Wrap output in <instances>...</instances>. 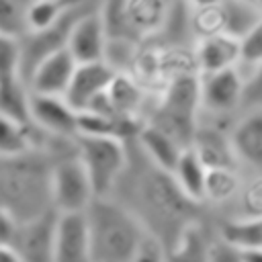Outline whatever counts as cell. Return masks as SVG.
<instances>
[{
	"label": "cell",
	"instance_id": "cell-21",
	"mask_svg": "<svg viewBox=\"0 0 262 262\" xmlns=\"http://www.w3.org/2000/svg\"><path fill=\"white\" fill-rule=\"evenodd\" d=\"M37 131L33 123H23L0 113V156L12 158L37 149Z\"/></svg>",
	"mask_w": 262,
	"mask_h": 262
},
{
	"label": "cell",
	"instance_id": "cell-14",
	"mask_svg": "<svg viewBox=\"0 0 262 262\" xmlns=\"http://www.w3.org/2000/svg\"><path fill=\"white\" fill-rule=\"evenodd\" d=\"M55 262H94L90 227L84 211L59 213L55 227Z\"/></svg>",
	"mask_w": 262,
	"mask_h": 262
},
{
	"label": "cell",
	"instance_id": "cell-33",
	"mask_svg": "<svg viewBox=\"0 0 262 262\" xmlns=\"http://www.w3.org/2000/svg\"><path fill=\"white\" fill-rule=\"evenodd\" d=\"M246 260H248V262H262V250L246 252Z\"/></svg>",
	"mask_w": 262,
	"mask_h": 262
},
{
	"label": "cell",
	"instance_id": "cell-34",
	"mask_svg": "<svg viewBox=\"0 0 262 262\" xmlns=\"http://www.w3.org/2000/svg\"><path fill=\"white\" fill-rule=\"evenodd\" d=\"M188 6H203V4H213V2H219V0H184Z\"/></svg>",
	"mask_w": 262,
	"mask_h": 262
},
{
	"label": "cell",
	"instance_id": "cell-8",
	"mask_svg": "<svg viewBox=\"0 0 262 262\" xmlns=\"http://www.w3.org/2000/svg\"><path fill=\"white\" fill-rule=\"evenodd\" d=\"M59 211L49 207L47 211L18 221L12 248L20 262H55V227Z\"/></svg>",
	"mask_w": 262,
	"mask_h": 262
},
{
	"label": "cell",
	"instance_id": "cell-32",
	"mask_svg": "<svg viewBox=\"0 0 262 262\" xmlns=\"http://www.w3.org/2000/svg\"><path fill=\"white\" fill-rule=\"evenodd\" d=\"M0 262H20L12 246H0Z\"/></svg>",
	"mask_w": 262,
	"mask_h": 262
},
{
	"label": "cell",
	"instance_id": "cell-24",
	"mask_svg": "<svg viewBox=\"0 0 262 262\" xmlns=\"http://www.w3.org/2000/svg\"><path fill=\"white\" fill-rule=\"evenodd\" d=\"M25 80L23 74V43L16 35L0 33V84Z\"/></svg>",
	"mask_w": 262,
	"mask_h": 262
},
{
	"label": "cell",
	"instance_id": "cell-28",
	"mask_svg": "<svg viewBox=\"0 0 262 262\" xmlns=\"http://www.w3.org/2000/svg\"><path fill=\"white\" fill-rule=\"evenodd\" d=\"M25 10L18 4V0H0V33H10V35H18V31L25 25Z\"/></svg>",
	"mask_w": 262,
	"mask_h": 262
},
{
	"label": "cell",
	"instance_id": "cell-18",
	"mask_svg": "<svg viewBox=\"0 0 262 262\" xmlns=\"http://www.w3.org/2000/svg\"><path fill=\"white\" fill-rule=\"evenodd\" d=\"M139 149L160 168L172 172L180 154L184 151V145L180 141H176L170 133H166L164 129H160L158 125L145 121V125L141 127V131L135 137Z\"/></svg>",
	"mask_w": 262,
	"mask_h": 262
},
{
	"label": "cell",
	"instance_id": "cell-2",
	"mask_svg": "<svg viewBox=\"0 0 262 262\" xmlns=\"http://www.w3.org/2000/svg\"><path fill=\"white\" fill-rule=\"evenodd\" d=\"M84 213L94 262H129L147 233L143 221L115 196H96Z\"/></svg>",
	"mask_w": 262,
	"mask_h": 262
},
{
	"label": "cell",
	"instance_id": "cell-5",
	"mask_svg": "<svg viewBox=\"0 0 262 262\" xmlns=\"http://www.w3.org/2000/svg\"><path fill=\"white\" fill-rule=\"evenodd\" d=\"M76 149L92 180L96 196H111L131 160L125 139L113 135L78 133Z\"/></svg>",
	"mask_w": 262,
	"mask_h": 262
},
{
	"label": "cell",
	"instance_id": "cell-4",
	"mask_svg": "<svg viewBox=\"0 0 262 262\" xmlns=\"http://www.w3.org/2000/svg\"><path fill=\"white\" fill-rule=\"evenodd\" d=\"M201 119V74H182L166 84L149 123L170 133L184 147L192 143Z\"/></svg>",
	"mask_w": 262,
	"mask_h": 262
},
{
	"label": "cell",
	"instance_id": "cell-15",
	"mask_svg": "<svg viewBox=\"0 0 262 262\" xmlns=\"http://www.w3.org/2000/svg\"><path fill=\"white\" fill-rule=\"evenodd\" d=\"M229 135L239 168L246 174L262 172V108L237 115Z\"/></svg>",
	"mask_w": 262,
	"mask_h": 262
},
{
	"label": "cell",
	"instance_id": "cell-20",
	"mask_svg": "<svg viewBox=\"0 0 262 262\" xmlns=\"http://www.w3.org/2000/svg\"><path fill=\"white\" fill-rule=\"evenodd\" d=\"M207 164L201 160V156L194 151V147H184V151L180 154L172 176L178 182V186L182 188V192L186 196H190L192 201L205 205V182H207Z\"/></svg>",
	"mask_w": 262,
	"mask_h": 262
},
{
	"label": "cell",
	"instance_id": "cell-6",
	"mask_svg": "<svg viewBox=\"0 0 262 262\" xmlns=\"http://www.w3.org/2000/svg\"><path fill=\"white\" fill-rule=\"evenodd\" d=\"M49 190H51V205L59 213L86 211L88 205L96 199L92 180L82 160L78 158V149L72 156L53 162Z\"/></svg>",
	"mask_w": 262,
	"mask_h": 262
},
{
	"label": "cell",
	"instance_id": "cell-13",
	"mask_svg": "<svg viewBox=\"0 0 262 262\" xmlns=\"http://www.w3.org/2000/svg\"><path fill=\"white\" fill-rule=\"evenodd\" d=\"M231 125L205 119V117L199 119V127L194 131L190 147H194V151L201 156L207 168H219V166L239 168V162L231 143V135H229Z\"/></svg>",
	"mask_w": 262,
	"mask_h": 262
},
{
	"label": "cell",
	"instance_id": "cell-12",
	"mask_svg": "<svg viewBox=\"0 0 262 262\" xmlns=\"http://www.w3.org/2000/svg\"><path fill=\"white\" fill-rule=\"evenodd\" d=\"M115 74H117V68L108 59L78 63V68L74 72V78H72L66 94H63V98L78 113H84L100 96H104V92L108 90Z\"/></svg>",
	"mask_w": 262,
	"mask_h": 262
},
{
	"label": "cell",
	"instance_id": "cell-25",
	"mask_svg": "<svg viewBox=\"0 0 262 262\" xmlns=\"http://www.w3.org/2000/svg\"><path fill=\"white\" fill-rule=\"evenodd\" d=\"M237 215L233 217H254L262 215V172H250L246 174L242 192L235 201Z\"/></svg>",
	"mask_w": 262,
	"mask_h": 262
},
{
	"label": "cell",
	"instance_id": "cell-29",
	"mask_svg": "<svg viewBox=\"0 0 262 262\" xmlns=\"http://www.w3.org/2000/svg\"><path fill=\"white\" fill-rule=\"evenodd\" d=\"M129 262H168V248L158 235L147 231Z\"/></svg>",
	"mask_w": 262,
	"mask_h": 262
},
{
	"label": "cell",
	"instance_id": "cell-17",
	"mask_svg": "<svg viewBox=\"0 0 262 262\" xmlns=\"http://www.w3.org/2000/svg\"><path fill=\"white\" fill-rule=\"evenodd\" d=\"M215 235L217 229L211 233L201 219L192 221L168 246V262H209Z\"/></svg>",
	"mask_w": 262,
	"mask_h": 262
},
{
	"label": "cell",
	"instance_id": "cell-27",
	"mask_svg": "<svg viewBox=\"0 0 262 262\" xmlns=\"http://www.w3.org/2000/svg\"><path fill=\"white\" fill-rule=\"evenodd\" d=\"M260 61H262V16L242 37V63L239 66H254Z\"/></svg>",
	"mask_w": 262,
	"mask_h": 262
},
{
	"label": "cell",
	"instance_id": "cell-30",
	"mask_svg": "<svg viewBox=\"0 0 262 262\" xmlns=\"http://www.w3.org/2000/svg\"><path fill=\"white\" fill-rule=\"evenodd\" d=\"M209 262H248V260H246V252L244 250H239L237 246L229 244L227 239H223L217 233L213 244H211Z\"/></svg>",
	"mask_w": 262,
	"mask_h": 262
},
{
	"label": "cell",
	"instance_id": "cell-36",
	"mask_svg": "<svg viewBox=\"0 0 262 262\" xmlns=\"http://www.w3.org/2000/svg\"><path fill=\"white\" fill-rule=\"evenodd\" d=\"M252 2H256V0H252Z\"/></svg>",
	"mask_w": 262,
	"mask_h": 262
},
{
	"label": "cell",
	"instance_id": "cell-19",
	"mask_svg": "<svg viewBox=\"0 0 262 262\" xmlns=\"http://www.w3.org/2000/svg\"><path fill=\"white\" fill-rule=\"evenodd\" d=\"M246 180V172L242 168H209L205 182V205L211 207H231L235 205L242 186Z\"/></svg>",
	"mask_w": 262,
	"mask_h": 262
},
{
	"label": "cell",
	"instance_id": "cell-3",
	"mask_svg": "<svg viewBox=\"0 0 262 262\" xmlns=\"http://www.w3.org/2000/svg\"><path fill=\"white\" fill-rule=\"evenodd\" d=\"M51 166H45L37 149L12 158L0 156V207L18 221L53 207L49 190Z\"/></svg>",
	"mask_w": 262,
	"mask_h": 262
},
{
	"label": "cell",
	"instance_id": "cell-10",
	"mask_svg": "<svg viewBox=\"0 0 262 262\" xmlns=\"http://www.w3.org/2000/svg\"><path fill=\"white\" fill-rule=\"evenodd\" d=\"M31 121L49 137L74 139L80 133V113L63 96L31 92Z\"/></svg>",
	"mask_w": 262,
	"mask_h": 262
},
{
	"label": "cell",
	"instance_id": "cell-7",
	"mask_svg": "<svg viewBox=\"0 0 262 262\" xmlns=\"http://www.w3.org/2000/svg\"><path fill=\"white\" fill-rule=\"evenodd\" d=\"M242 90L244 74L239 66L201 74V117L231 125L239 115Z\"/></svg>",
	"mask_w": 262,
	"mask_h": 262
},
{
	"label": "cell",
	"instance_id": "cell-26",
	"mask_svg": "<svg viewBox=\"0 0 262 262\" xmlns=\"http://www.w3.org/2000/svg\"><path fill=\"white\" fill-rule=\"evenodd\" d=\"M244 74V90H242V106L239 115L248 111L262 108V61L254 66H239Z\"/></svg>",
	"mask_w": 262,
	"mask_h": 262
},
{
	"label": "cell",
	"instance_id": "cell-35",
	"mask_svg": "<svg viewBox=\"0 0 262 262\" xmlns=\"http://www.w3.org/2000/svg\"><path fill=\"white\" fill-rule=\"evenodd\" d=\"M256 4H258V8H260V16H262V0H256Z\"/></svg>",
	"mask_w": 262,
	"mask_h": 262
},
{
	"label": "cell",
	"instance_id": "cell-11",
	"mask_svg": "<svg viewBox=\"0 0 262 262\" xmlns=\"http://www.w3.org/2000/svg\"><path fill=\"white\" fill-rule=\"evenodd\" d=\"M76 68H78L76 57L70 53V49L66 45H61V47L45 53L33 66V70L27 74V86L35 94L63 96L74 78Z\"/></svg>",
	"mask_w": 262,
	"mask_h": 262
},
{
	"label": "cell",
	"instance_id": "cell-1",
	"mask_svg": "<svg viewBox=\"0 0 262 262\" xmlns=\"http://www.w3.org/2000/svg\"><path fill=\"white\" fill-rule=\"evenodd\" d=\"M121 178L129 180V199L119 201L125 203L143 221L147 231L166 244V248L180 235L186 225L201 219L199 209L203 205L186 196L174 180L172 172L156 166L143 151L141 164L135 168L133 160H129V166Z\"/></svg>",
	"mask_w": 262,
	"mask_h": 262
},
{
	"label": "cell",
	"instance_id": "cell-22",
	"mask_svg": "<svg viewBox=\"0 0 262 262\" xmlns=\"http://www.w3.org/2000/svg\"><path fill=\"white\" fill-rule=\"evenodd\" d=\"M82 0H33L25 10L29 33H43L59 25Z\"/></svg>",
	"mask_w": 262,
	"mask_h": 262
},
{
	"label": "cell",
	"instance_id": "cell-16",
	"mask_svg": "<svg viewBox=\"0 0 262 262\" xmlns=\"http://www.w3.org/2000/svg\"><path fill=\"white\" fill-rule=\"evenodd\" d=\"M194 59L199 74H211L242 63V39L231 33H217L194 41Z\"/></svg>",
	"mask_w": 262,
	"mask_h": 262
},
{
	"label": "cell",
	"instance_id": "cell-9",
	"mask_svg": "<svg viewBox=\"0 0 262 262\" xmlns=\"http://www.w3.org/2000/svg\"><path fill=\"white\" fill-rule=\"evenodd\" d=\"M66 47L70 49V53L76 57L78 63L106 59L108 33L102 12L100 10L80 12L68 31Z\"/></svg>",
	"mask_w": 262,
	"mask_h": 262
},
{
	"label": "cell",
	"instance_id": "cell-31",
	"mask_svg": "<svg viewBox=\"0 0 262 262\" xmlns=\"http://www.w3.org/2000/svg\"><path fill=\"white\" fill-rule=\"evenodd\" d=\"M16 225H18V219L10 211L0 207V246H10L12 244Z\"/></svg>",
	"mask_w": 262,
	"mask_h": 262
},
{
	"label": "cell",
	"instance_id": "cell-23",
	"mask_svg": "<svg viewBox=\"0 0 262 262\" xmlns=\"http://www.w3.org/2000/svg\"><path fill=\"white\" fill-rule=\"evenodd\" d=\"M217 233L244 252L262 250V215L227 217L219 223Z\"/></svg>",
	"mask_w": 262,
	"mask_h": 262
}]
</instances>
